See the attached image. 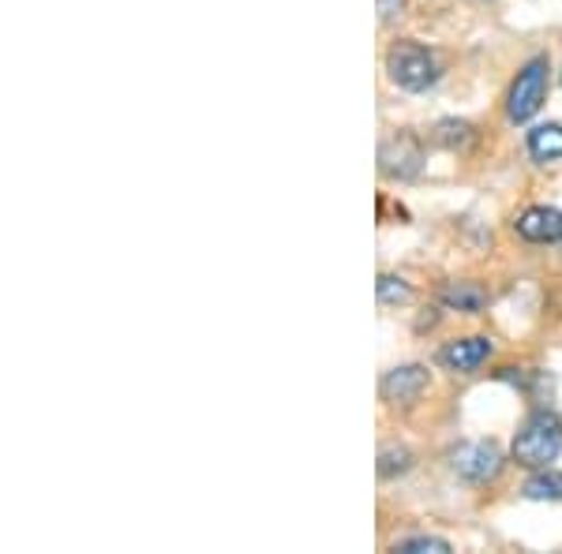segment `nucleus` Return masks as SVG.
<instances>
[{
  "mask_svg": "<svg viewBox=\"0 0 562 554\" xmlns=\"http://www.w3.org/2000/svg\"><path fill=\"white\" fill-rule=\"evenodd\" d=\"M424 389H428V371H424L420 363L394 368V371H386V378H383V397L390 405H413Z\"/></svg>",
  "mask_w": 562,
  "mask_h": 554,
  "instance_id": "6",
  "label": "nucleus"
},
{
  "mask_svg": "<svg viewBox=\"0 0 562 554\" xmlns=\"http://www.w3.org/2000/svg\"><path fill=\"white\" fill-rule=\"evenodd\" d=\"M529 154L537 161H555L562 158V124H540L529 132Z\"/></svg>",
  "mask_w": 562,
  "mask_h": 554,
  "instance_id": "10",
  "label": "nucleus"
},
{
  "mask_svg": "<svg viewBox=\"0 0 562 554\" xmlns=\"http://www.w3.org/2000/svg\"><path fill=\"white\" fill-rule=\"evenodd\" d=\"M394 551H402V554H447L450 543L435 540V535H416V540H402Z\"/></svg>",
  "mask_w": 562,
  "mask_h": 554,
  "instance_id": "14",
  "label": "nucleus"
},
{
  "mask_svg": "<svg viewBox=\"0 0 562 554\" xmlns=\"http://www.w3.org/2000/svg\"><path fill=\"white\" fill-rule=\"evenodd\" d=\"M409 465H413V453L405 446H386L383 453H379V476L383 479L397 476V472H405Z\"/></svg>",
  "mask_w": 562,
  "mask_h": 554,
  "instance_id": "12",
  "label": "nucleus"
},
{
  "mask_svg": "<svg viewBox=\"0 0 562 554\" xmlns=\"http://www.w3.org/2000/svg\"><path fill=\"white\" fill-rule=\"evenodd\" d=\"M435 139H439L442 147H465V143L473 139V128H469L465 121H442L439 128H435Z\"/></svg>",
  "mask_w": 562,
  "mask_h": 554,
  "instance_id": "13",
  "label": "nucleus"
},
{
  "mask_svg": "<svg viewBox=\"0 0 562 554\" xmlns=\"http://www.w3.org/2000/svg\"><path fill=\"white\" fill-rule=\"evenodd\" d=\"M518 233L532 244L562 240V211H551V206H529V211L518 217Z\"/></svg>",
  "mask_w": 562,
  "mask_h": 554,
  "instance_id": "8",
  "label": "nucleus"
},
{
  "mask_svg": "<svg viewBox=\"0 0 562 554\" xmlns=\"http://www.w3.org/2000/svg\"><path fill=\"white\" fill-rule=\"evenodd\" d=\"M394 4H402V0H383V4H379V12H383V20H390V15H394Z\"/></svg>",
  "mask_w": 562,
  "mask_h": 554,
  "instance_id": "16",
  "label": "nucleus"
},
{
  "mask_svg": "<svg viewBox=\"0 0 562 554\" xmlns=\"http://www.w3.org/2000/svg\"><path fill=\"white\" fill-rule=\"evenodd\" d=\"M525 498H537V502H559L562 498V472H537V476L525 484Z\"/></svg>",
  "mask_w": 562,
  "mask_h": 554,
  "instance_id": "11",
  "label": "nucleus"
},
{
  "mask_svg": "<svg viewBox=\"0 0 562 554\" xmlns=\"http://www.w3.org/2000/svg\"><path fill=\"white\" fill-rule=\"evenodd\" d=\"M405 299H409V285L402 278H379V304H405Z\"/></svg>",
  "mask_w": 562,
  "mask_h": 554,
  "instance_id": "15",
  "label": "nucleus"
},
{
  "mask_svg": "<svg viewBox=\"0 0 562 554\" xmlns=\"http://www.w3.org/2000/svg\"><path fill=\"white\" fill-rule=\"evenodd\" d=\"M386 71L402 90H428L435 79H439V68H435V57L424 45L416 42H397L390 45L386 53Z\"/></svg>",
  "mask_w": 562,
  "mask_h": 554,
  "instance_id": "2",
  "label": "nucleus"
},
{
  "mask_svg": "<svg viewBox=\"0 0 562 554\" xmlns=\"http://www.w3.org/2000/svg\"><path fill=\"white\" fill-rule=\"evenodd\" d=\"M442 304L454 307V312H469L476 315L480 307L487 304V293L476 285V281H450V285H442Z\"/></svg>",
  "mask_w": 562,
  "mask_h": 554,
  "instance_id": "9",
  "label": "nucleus"
},
{
  "mask_svg": "<svg viewBox=\"0 0 562 554\" xmlns=\"http://www.w3.org/2000/svg\"><path fill=\"white\" fill-rule=\"evenodd\" d=\"M543 94H548V60L537 57L521 68V76L514 79L510 98H506V113H510L514 124H525L540 113Z\"/></svg>",
  "mask_w": 562,
  "mask_h": 554,
  "instance_id": "3",
  "label": "nucleus"
},
{
  "mask_svg": "<svg viewBox=\"0 0 562 554\" xmlns=\"http://www.w3.org/2000/svg\"><path fill=\"white\" fill-rule=\"evenodd\" d=\"M498 468H503V453L492 442H465V446L454 450V472L469 484H484Z\"/></svg>",
  "mask_w": 562,
  "mask_h": 554,
  "instance_id": "4",
  "label": "nucleus"
},
{
  "mask_svg": "<svg viewBox=\"0 0 562 554\" xmlns=\"http://www.w3.org/2000/svg\"><path fill=\"white\" fill-rule=\"evenodd\" d=\"M562 450V423L551 412H532L514 439V461L525 468H548Z\"/></svg>",
  "mask_w": 562,
  "mask_h": 554,
  "instance_id": "1",
  "label": "nucleus"
},
{
  "mask_svg": "<svg viewBox=\"0 0 562 554\" xmlns=\"http://www.w3.org/2000/svg\"><path fill=\"white\" fill-rule=\"evenodd\" d=\"M379 161H383V172L394 180H409L420 172L424 166V150L413 135H397V139H386L383 150H379Z\"/></svg>",
  "mask_w": 562,
  "mask_h": 554,
  "instance_id": "5",
  "label": "nucleus"
},
{
  "mask_svg": "<svg viewBox=\"0 0 562 554\" xmlns=\"http://www.w3.org/2000/svg\"><path fill=\"white\" fill-rule=\"evenodd\" d=\"M487 357H492V341L487 338H461V341L442 344V352H439V360L447 363L450 371H458V375H473Z\"/></svg>",
  "mask_w": 562,
  "mask_h": 554,
  "instance_id": "7",
  "label": "nucleus"
}]
</instances>
